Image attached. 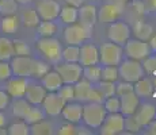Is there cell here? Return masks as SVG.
<instances>
[{"mask_svg":"<svg viewBox=\"0 0 156 135\" xmlns=\"http://www.w3.org/2000/svg\"><path fill=\"white\" fill-rule=\"evenodd\" d=\"M11 69L12 74L19 77H34L41 79L45 73L49 72V65L44 61L31 58V56H16L11 61Z\"/></svg>","mask_w":156,"mask_h":135,"instance_id":"cell-1","label":"cell"},{"mask_svg":"<svg viewBox=\"0 0 156 135\" xmlns=\"http://www.w3.org/2000/svg\"><path fill=\"white\" fill-rule=\"evenodd\" d=\"M105 116H106V110L101 103H90L83 107L82 119L91 128H99L105 120Z\"/></svg>","mask_w":156,"mask_h":135,"instance_id":"cell-2","label":"cell"},{"mask_svg":"<svg viewBox=\"0 0 156 135\" xmlns=\"http://www.w3.org/2000/svg\"><path fill=\"white\" fill-rule=\"evenodd\" d=\"M37 49L50 62H57L61 59V45H60L58 41L52 37H42L41 39H38Z\"/></svg>","mask_w":156,"mask_h":135,"instance_id":"cell-3","label":"cell"},{"mask_svg":"<svg viewBox=\"0 0 156 135\" xmlns=\"http://www.w3.org/2000/svg\"><path fill=\"white\" fill-rule=\"evenodd\" d=\"M99 62L103 65H119V62L122 61V50L121 45H117L114 42L110 43H103L99 47Z\"/></svg>","mask_w":156,"mask_h":135,"instance_id":"cell-4","label":"cell"},{"mask_svg":"<svg viewBox=\"0 0 156 135\" xmlns=\"http://www.w3.org/2000/svg\"><path fill=\"white\" fill-rule=\"evenodd\" d=\"M118 74L124 79V81L129 83H136L144 77V68L137 59H128V61L119 62L118 68Z\"/></svg>","mask_w":156,"mask_h":135,"instance_id":"cell-5","label":"cell"},{"mask_svg":"<svg viewBox=\"0 0 156 135\" xmlns=\"http://www.w3.org/2000/svg\"><path fill=\"white\" fill-rule=\"evenodd\" d=\"M91 37V29L83 25H69L64 30V39L68 45H80Z\"/></svg>","mask_w":156,"mask_h":135,"instance_id":"cell-6","label":"cell"},{"mask_svg":"<svg viewBox=\"0 0 156 135\" xmlns=\"http://www.w3.org/2000/svg\"><path fill=\"white\" fill-rule=\"evenodd\" d=\"M125 128L124 115L119 112H113L109 116H105V120L101 124L102 135H117L121 134Z\"/></svg>","mask_w":156,"mask_h":135,"instance_id":"cell-7","label":"cell"},{"mask_svg":"<svg viewBox=\"0 0 156 135\" xmlns=\"http://www.w3.org/2000/svg\"><path fill=\"white\" fill-rule=\"evenodd\" d=\"M56 72L60 74L64 84H75L82 79L83 69L82 65L77 62H65V64H60Z\"/></svg>","mask_w":156,"mask_h":135,"instance_id":"cell-8","label":"cell"},{"mask_svg":"<svg viewBox=\"0 0 156 135\" xmlns=\"http://www.w3.org/2000/svg\"><path fill=\"white\" fill-rule=\"evenodd\" d=\"M125 53L132 59H144L151 54V47L147 41L141 39H128L125 42Z\"/></svg>","mask_w":156,"mask_h":135,"instance_id":"cell-9","label":"cell"},{"mask_svg":"<svg viewBox=\"0 0 156 135\" xmlns=\"http://www.w3.org/2000/svg\"><path fill=\"white\" fill-rule=\"evenodd\" d=\"M109 39L117 45H125V42L130 37V27L124 22H112L107 31Z\"/></svg>","mask_w":156,"mask_h":135,"instance_id":"cell-10","label":"cell"},{"mask_svg":"<svg viewBox=\"0 0 156 135\" xmlns=\"http://www.w3.org/2000/svg\"><path fill=\"white\" fill-rule=\"evenodd\" d=\"M42 106L45 112L48 113L49 116H57L61 113L62 107L65 106V101L61 99L57 92H49L45 96L44 101H42Z\"/></svg>","mask_w":156,"mask_h":135,"instance_id":"cell-11","label":"cell"},{"mask_svg":"<svg viewBox=\"0 0 156 135\" xmlns=\"http://www.w3.org/2000/svg\"><path fill=\"white\" fill-rule=\"evenodd\" d=\"M37 12L41 19L53 20L60 14V4L56 0H40L37 3Z\"/></svg>","mask_w":156,"mask_h":135,"instance_id":"cell-12","label":"cell"},{"mask_svg":"<svg viewBox=\"0 0 156 135\" xmlns=\"http://www.w3.org/2000/svg\"><path fill=\"white\" fill-rule=\"evenodd\" d=\"M98 62H99V50H98V47L92 43L82 45L79 64L82 66H88V65H97Z\"/></svg>","mask_w":156,"mask_h":135,"instance_id":"cell-13","label":"cell"},{"mask_svg":"<svg viewBox=\"0 0 156 135\" xmlns=\"http://www.w3.org/2000/svg\"><path fill=\"white\" fill-rule=\"evenodd\" d=\"M136 115L133 116L136 119V122L139 123L141 127H147L149 122H152L156 116V107L154 104H143L141 107H137L136 110Z\"/></svg>","mask_w":156,"mask_h":135,"instance_id":"cell-14","label":"cell"},{"mask_svg":"<svg viewBox=\"0 0 156 135\" xmlns=\"http://www.w3.org/2000/svg\"><path fill=\"white\" fill-rule=\"evenodd\" d=\"M119 15H121V7L118 4L107 3V4L102 5L101 10L98 11V19L102 23H112L118 19Z\"/></svg>","mask_w":156,"mask_h":135,"instance_id":"cell-15","label":"cell"},{"mask_svg":"<svg viewBox=\"0 0 156 135\" xmlns=\"http://www.w3.org/2000/svg\"><path fill=\"white\" fill-rule=\"evenodd\" d=\"M77 19L80 20V25L92 29L98 19V11H97V8H95V5L83 4L79 10V18H77Z\"/></svg>","mask_w":156,"mask_h":135,"instance_id":"cell-16","label":"cell"},{"mask_svg":"<svg viewBox=\"0 0 156 135\" xmlns=\"http://www.w3.org/2000/svg\"><path fill=\"white\" fill-rule=\"evenodd\" d=\"M46 93H48V91L42 85H38V84H29L27 88H26V92H25V97L30 104L38 106V104H42Z\"/></svg>","mask_w":156,"mask_h":135,"instance_id":"cell-17","label":"cell"},{"mask_svg":"<svg viewBox=\"0 0 156 135\" xmlns=\"http://www.w3.org/2000/svg\"><path fill=\"white\" fill-rule=\"evenodd\" d=\"M119 101H121V110L119 112L122 115H133L136 112L137 107H139V96L133 92H129L122 96H119Z\"/></svg>","mask_w":156,"mask_h":135,"instance_id":"cell-18","label":"cell"},{"mask_svg":"<svg viewBox=\"0 0 156 135\" xmlns=\"http://www.w3.org/2000/svg\"><path fill=\"white\" fill-rule=\"evenodd\" d=\"M27 85H29V81L26 77L16 76V79H11L8 81L5 89H7V93L11 97H23Z\"/></svg>","mask_w":156,"mask_h":135,"instance_id":"cell-19","label":"cell"},{"mask_svg":"<svg viewBox=\"0 0 156 135\" xmlns=\"http://www.w3.org/2000/svg\"><path fill=\"white\" fill-rule=\"evenodd\" d=\"M82 112H83V107L77 103H65V106L62 107V116L65 118V120H68L69 123H79L82 120Z\"/></svg>","mask_w":156,"mask_h":135,"instance_id":"cell-20","label":"cell"},{"mask_svg":"<svg viewBox=\"0 0 156 135\" xmlns=\"http://www.w3.org/2000/svg\"><path fill=\"white\" fill-rule=\"evenodd\" d=\"M41 79H42V86L48 92H57L60 88H61L62 84H64L57 72L49 70L48 73H45Z\"/></svg>","mask_w":156,"mask_h":135,"instance_id":"cell-21","label":"cell"},{"mask_svg":"<svg viewBox=\"0 0 156 135\" xmlns=\"http://www.w3.org/2000/svg\"><path fill=\"white\" fill-rule=\"evenodd\" d=\"M75 99L79 101H86L88 99V95L92 89V85L88 80L86 79H80L79 81L75 83Z\"/></svg>","mask_w":156,"mask_h":135,"instance_id":"cell-22","label":"cell"},{"mask_svg":"<svg viewBox=\"0 0 156 135\" xmlns=\"http://www.w3.org/2000/svg\"><path fill=\"white\" fill-rule=\"evenodd\" d=\"M133 91L137 96L147 97V96H151L152 93H154V84H152L151 80L141 77L140 80H137L136 83H134Z\"/></svg>","mask_w":156,"mask_h":135,"instance_id":"cell-23","label":"cell"},{"mask_svg":"<svg viewBox=\"0 0 156 135\" xmlns=\"http://www.w3.org/2000/svg\"><path fill=\"white\" fill-rule=\"evenodd\" d=\"M30 110H31V104H30L26 99L15 97V101L12 103L14 116H16V118H19V119H25Z\"/></svg>","mask_w":156,"mask_h":135,"instance_id":"cell-24","label":"cell"},{"mask_svg":"<svg viewBox=\"0 0 156 135\" xmlns=\"http://www.w3.org/2000/svg\"><path fill=\"white\" fill-rule=\"evenodd\" d=\"M60 18H61V20L64 23H67V25H73V23L77 22V18H79V10H77L76 7H73V5H65V7H62L61 10H60Z\"/></svg>","mask_w":156,"mask_h":135,"instance_id":"cell-25","label":"cell"},{"mask_svg":"<svg viewBox=\"0 0 156 135\" xmlns=\"http://www.w3.org/2000/svg\"><path fill=\"white\" fill-rule=\"evenodd\" d=\"M133 31L134 35H136L137 39H141V41H148L149 38L152 37V32H154V29H152L151 25L145 22H137L133 27Z\"/></svg>","mask_w":156,"mask_h":135,"instance_id":"cell-26","label":"cell"},{"mask_svg":"<svg viewBox=\"0 0 156 135\" xmlns=\"http://www.w3.org/2000/svg\"><path fill=\"white\" fill-rule=\"evenodd\" d=\"M14 57L12 41L7 37H0V61H8Z\"/></svg>","mask_w":156,"mask_h":135,"instance_id":"cell-27","label":"cell"},{"mask_svg":"<svg viewBox=\"0 0 156 135\" xmlns=\"http://www.w3.org/2000/svg\"><path fill=\"white\" fill-rule=\"evenodd\" d=\"M22 22L26 27H37L40 25V15L33 8L23 10L22 12Z\"/></svg>","mask_w":156,"mask_h":135,"instance_id":"cell-28","label":"cell"},{"mask_svg":"<svg viewBox=\"0 0 156 135\" xmlns=\"http://www.w3.org/2000/svg\"><path fill=\"white\" fill-rule=\"evenodd\" d=\"M80 47L77 45H68L61 53V58L65 62H79Z\"/></svg>","mask_w":156,"mask_h":135,"instance_id":"cell-29","label":"cell"},{"mask_svg":"<svg viewBox=\"0 0 156 135\" xmlns=\"http://www.w3.org/2000/svg\"><path fill=\"white\" fill-rule=\"evenodd\" d=\"M30 133L33 135H50V134H53V126L49 122H45L42 119V120L31 124Z\"/></svg>","mask_w":156,"mask_h":135,"instance_id":"cell-30","label":"cell"},{"mask_svg":"<svg viewBox=\"0 0 156 135\" xmlns=\"http://www.w3.org/2000/svg\"><path fill=\"white\" fill-rule=\"evenodd\" d=\"M19 29V20L15 15H8L4 16L2 20V30L7 34H14L16 30Z\"/></svg>","mask_w":156,"mask_h":135,"instance_id":"cell-31","label":"cell"},{"mask_svg":"<svg viewBox=\"0 0 156 135\" xmlns=\"http://www.w3.org/2000/svg\"><path fill=\"white\" fill-rule=\"evenodd\" d=\"M101 70L102 68L98 65H88V66H84L82 74L90 83H98L101 80Z\"/></svg>","mask_w":156,"mask_h":135,"instance_id":"cell-32","label":"cell"},{"mask_svg":"<svg viewBox=\"0 0 156 135\" xmlns=\"http://www.w3.org/2000/svg\"><path fill=\"white\" fill-rule=\"evenodd\" d=\"M119 77L118 74V68L114 65H105V68H102L101 70V79L103 81H117V79Z\"/></svg>","mask_w":156,"mask_h":135,"instance_id":"cell-33","label":"cell"},{"mask_svg":"<svg viewBox=\"0 0 156 135\" xmlns=\"http://www.w3.org/2000/svg\"><path fill=\"white\" fill-rule=\"evenodd\" d=\"M57 31V26L52 20H44L38 25V34L41 37H53Z\"/></svg>","mask_w":156,"mask_h":135,"instance_id":"cell-34","label":"cell"},{"mask_svg":"<svg viewBox=\"0 0 156 135\" xmlns=\"http://www.w3.org/2000/svg\"><path fill=\"white\" fill-rule=\"evenodd\" d=\"M18 11V3L15 0H0V14L3 16L15 15Z\"/></svg>","mask_w":156,"mask_h":135,"instance_id":"cell-35","label":"cell"},{"mask_svg":"<svg viewBox=\"0 0 156 135\" xmlns=\"http://www.w3.org/2000/svg\"><path fill=\"white\" fill-rule=\"evenodd\" d=\"M29 133H30V127L26 122L12 123L7 128V134H10V135H27Z\"/></svg>","mask_w":156,"mask_h":135,"instance_id":"cell-36","label":"cell"},{"mask_svg":"<svg viewBox=\"0 0 156 135\" xmlns=\"http://www.w3.org/2000/svg\"><path fill=\"white\" fill-rule=\"evenodd\" d=\"M14 45V56H31V49L25 41L15 39L12 41Z\"/></svg>","mask_w":156,"mask_h":135,"instance_id":"cell-37","label":"cell"},{"mask_svg":"<svg viewBox=\"0 0 156 135\" xmlns=\"http://www.w3.org/2000/svg\"><path fill=\"white\" fill-rule=\"evenodd\" d=\"M58 95L61 96V99L65 101V103H69V101L75 100V88L73 84H62L61 88L58 89Z\"/></svg>","mask_w":156,"mask_h":135,"instance_id":"cell-38","label":"cell"},{"mask_svg":"<svg viewBox=\"0 0 156 135\" xmlns=\"http://www.w3.org/2000/svg\"><path fill=\"white\" fill-rule=\"evenodd\" d=\"M98 91L101 92V95L105 99L110 97V96L115 95V85H114V83H112V81H102V83H99V85H98Z\"/></svg>","mask_w":156,"mask_h":135,"instance_id":"cell-39","label":"cell"},{"mask_svg":"<svg viewBox=\"0 0 156 135\" xmlns=\"http://www.w3.org/2000/svg\"><path fill=\"white\" fill-rule=\"evenodd\" d=\"M105 110L110 113L119 112V110H121V101H119V99L114 97V96L106 97V101H105Z\"/></svg>","mask_w":156,"mask_h":135,"instance_id":"cell-40","label":"cell"},{"mask_svg":"<svg viewBox=\"0 0 156 135\" xmlns=\"http://www.w3.org/2000/svg\"><path fill=\"white\" fill-rule=\"evenodd\" d=\"M44 119V112L40 110V108H33L29 111V113L26 115L25 118V122L27 123V124H34V123L40 122Z\"/></svg>","mask_w":156,"mask_h":135,"instance_id":"cell-41","label":"cell"},{"mask_svg":"<svg viewBox=\"0 0 156 135\" xmlns=\"http://www.w3.org/2000/svg\"><path fill=\"white\" fill-rule=\"evenodd\" d=\"M12 76V69L7 61H0V81L10 80Z\"/></svg>","mask_w":156,"mask_h":135,"instance_id":"cell-42","label":"cell"},{"mask_svg":"<svg viewBox=\"0 0 156 135\" xmlns=\"http://www.w3.org/2000/svg\"><path fill=\"white\" fill-rule=\"evenodd\" d=\"M144 59H145L144 64H143L144 70H147L148 73H155L156 72V57L155 56H148Z\"/></svg>","mask_w":156,"mask_h":135,"instance_id":"cell-43","label":"cell"},{"mask_svg":"<svg viewBox=\"0 0 156 135\" xmlns=\"http://www.w3.org/2000/svg\"><path fill=\"white\" fill-rule=\"evenodd\" d=\"M129 92H133V85L129 81H124V83H119L118 85L115 86V93L118 96H122L125 93H129Z\"/></svg>","mask_w":156,"mask_h":135,"instance_id":"cell-44","label":"cell"},{"mask_svg":"<svg viewBox=\"0 0 156 135\" xmlns=\"http://www.w3.org/2000/svg\"><path fill=\"white\" fill-rule=\"evenodd\" d=\"M125 128H126L129 133H139L140 128H141V126L136 122V119H134L133 116H130V118L125 119Z\"/></svg>","mask_w":156,"mask_h":135,"instance_id":"cell-45","label":"cell"},{"mask_svg":"<svg viewBox=\"0 0 156 135\" xmlns=\"http://www.w3.org/2000/svg\"><path fill=\"white\" fill-rule=\"evenodd\" d=\"M103 99H105V97L101 95V92L98 91V88H97V89L92 88L91 92H90L88 99H87V100H88L90 103H102V101H103Z\"/></svg>","mask_w":156,"mask_h":135,"instance_id":"cell-46","label":"cell"},{"mask_svg":"<svg viewBox=\"0 0 156 135\" xmlns=\"http://www.w3.org/2000/svg\"><path fill=\"white\" fill-rule=\"evenodd\" d=\"M57 134L58 135H73V134H76V128L72 126V123H69V124H64L60 127V130L57 131Z\"/></svg>","mask_w":156,"mask_h":135,"instance_id":"cell-47","label":"cell"},{"mask_svg":"<svg viewBox=\"0 0 156 135\" xmlns=\"http://www.w3.org/2000/svg\"><path fill=\"white\" fill-rule=\"evenodd\" d=\"M10 103V95L4 91H0V111L5 110Z\"/></svg>","mask_w":156,"mask_h":135,"instance_id":"cell-48","label":"cell"},{"mask_svg":"<svg viewBox=\"0 0 156 135\" xmlns=\"http://www.w3.org/2000/svg\"><path fill=\"white\" fill-rule=\"evenodd\" d=\"M132 7H133L136 14H139V15L145 14V4H144L143 2H140V0H134V2L132 3Z\"/></svg>","mask_w":156,"mask_h":135,"instance_id":"cell-49","label":"cell"},{"mask_svg":"<svg viewBox=\"0 0 156 135\" xmlns=\"http://www.w3.org/2000/svg\"><path fill=\"white\" fill-rule=\"evenodd\" d=\"M147 127H148V134H151V135H156V120L154 119L152 122H149L148 124H147Z\"/></svg>","mask_w":156,"mask_h":135,"instance_id":"cell-50","label":"cell"},{"mask_svg":"<svg viewBox=\"0 0 156 135\" xmlns=\"http://www.w3.org/2000/svg\"><path fill=\"white\" fill-rule=\"evenodd\" d=\"M65 2H67V4L73 5V7L79 8V7H82V5L84 4V3H86V0H65Z\"/></svg>","mask_w":156,"mask_h":135,"instance_id":"cell-51","label":"cell"},{"mask_svg":"<svg viewBox=\"0 0 156 135\" xmlns=\"http://www.w3.org/2000/svg\"><path fill=\"white\" fill-rule=\"evenodd\" d=\"M149 47H151V50H155L156 52V34L154 35V37L149 38Z\"/></svg>","mask_w":156,"mask_h":135,"instance_id":"cell-52","label":"cell"},{"mask_svg":"<svg viewBox=\"0 0 156 135\" xmlns=\"http://www.w3.org/2000/svg\"><path fill=\"white\" fill-rule=\"evenodd\" d=\"M147 5H148L149 10L156 11V0H147Z\"/></svg>","mask_w":156,"mask_h":135,"instance_id":"cell-53","label":"cell"},{"mask_svg":"<svg viewBox=\"0 0 156 135\" xmlns=\"http://www.w3.org/2000/svg\"><path fill=\"white\" fill-rule=\"evenodd\" d=\"M5 124V116L3 115V112L0 111V127H4Z\"/></svg>","mask_w":156,"mask_h":135,"instance_id":"cell-54","label":"cell"},{"mask_svg":"<svg viewBox=\"0 0 156 135\" xmlns=\"http://www.w3.org/2000/svg\"><path fill=\"white\" fill-rule=\"evenodd\" d=\"M16 3H20V4H27V3H31L33 0H15Z\"/></svg>","mask_w":156,"mask_h":135,"instance_id":"cell-55","label":"cell"},{"mask_svg":"<svg viewBox=\"0 0 156 135\" xmlns=\"http://www.w3.org/2000/svg\"><path fill=\"white\" fill-rule=\"evenodd\" d=\"M7 134V130L4 127H0V135H5Z\"/></svg>","mask_w":156,"mask_h":135,"instance_id":"cell-56","label":"cell"},{"mask_svg":"<svg viewBox=\"0 0 156 135\" xmlns=\"http://www.w3.org/2000/svg\"><path fill=\"white\" fill-rule=\"evenodd\" d=\"M155 74H156V72H155ZM154 88H156V76H155V79H154Z\"/></svg>","mask_w":156,"mask_h":135,"instance_id":"cell-57","label":"cell"},{"mask_svg":"<svg viewBox=\"0 0 156 135\" xmlns=\"http://www.w3.org/2000/svg\"><path fill=\"white\" fill-rule=\"evenodd\" d=\"M95 2H97V0H95Z\"/></svg>","mask_w":156,"mask_h":135,"instance_id":"cell-58","label":"cell"}]
</instances>
